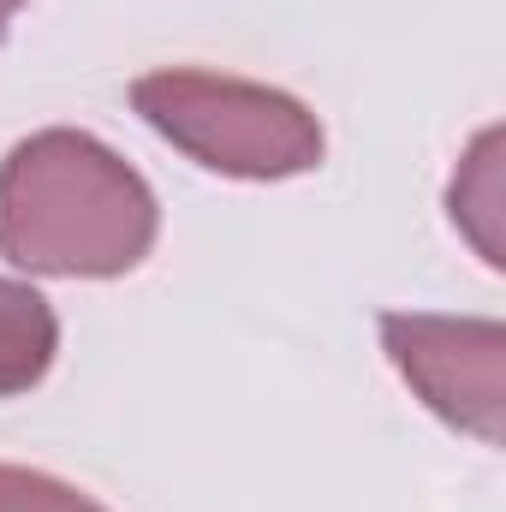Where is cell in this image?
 I'll list each match as a JSON object with an SVG mask.
<instances>
[{
	"instance_id": "cell-2",
	"label": "cell",
	"mask_w": 506,
	"mask_h": 512,
	"mask_svg": "<svg viewBox=\"0 0 506 512\" xmlns=\"http://www.w3.org/2000/svg\"><path fill=\"white\" fill-rule=\"evenodd\" d=\"M131 108L191 161L233 179H292L322 161V126L286 90L167 66L131 84Z\"/></svg>"
},
{
	"instance_id": "cell-5",
	"label": "cell",
	"mask_w": 506,
	"mask_h": 512,
	"mask_svg": "<svg viewBox=\"0 0 506 512\" xmlns=\"http://www.w3.org/2000/svg\"><path fill=\"white\" fill-rule=\"evenodd\" d=\"M0 512H108L90 501L84 489L48 477V471H24V465H0Z\"/></svg>"
},
{
	"instance_id": "cell-1",
	"label": "cell",
	"mask_w": 506,
	"mask_h": 512,
	"mask_svg": "<svg viewBox=\"0 0 506 512\" xmlns=\"http://www.w3.org/2000/svg\"><path fill=\"white\" fill-rule=\"evenodd\" d=\"M155 245V197L90 131H36L0 161V256L30 274L108 280Z\"/></svg>"
},
{
	"instance_id": "cell-3",
	"label": "cell",
	"mask_w": 506,
	"mask_h": 512,
	"mask_svg": "<svg viewBox=\"0 0 506 512\" xmlns=\"http://www.w3.org/2000/svg\"><path fill=\"white\" fill-rule=\"evenodd\" d=\"M381 340L399 376L429 399L453 429L501 441L506 393V328L501 322H453V316H381Z\"/></svg>"
},
{
	"instance_id": "cell-4",
	"label": "cell",
	"mask_w": 506,
	"mask_h": 512,
	"mask_svg": "<svg viewBox=\"0 0 506 512\" xmlns=\"http://www.w3.org/2000/svg\"><path fill=\"white\" fill-rule=\"evenodd\" d=\"M54 310L36 286L0 280V393H24L54 364Z\"/></svg>"
},
{
	"instance_id": "cell-6",
	"label": "cell",
	"mask_w": 506,
	"mask_h": 512,
	"mask_svg": "<svg viewBox=\"0 0 506 512\" xmlns=\"http://www.w3.org/2000/svg\"><path fill=\"white\" fill-rule=\"evenodd\" d=\"M24 0H0V36H6V24H12V12H18Z\"/></svg>"
}]
</instances>
